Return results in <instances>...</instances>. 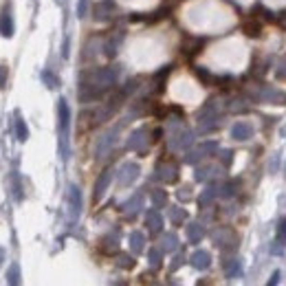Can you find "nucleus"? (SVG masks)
Returning <instances> with one entry per match:
<instances>
[{"label": "nucleus", "mask_w": 286, "mask_h": 286, "mask_svg": "<svg viewBox=\"0 0 286 286\" xmlns=\"http://www.w3.org/2000/svg\"><path fill=\"white\" fill-rule=\"evenodd\" d=\"M57 119H60V145H62V154L66 159V141H68V121H71V112H68V104L60 99L57 104Z\"/></svg>", "instance_id": "f257e3e1"}, {"label": "nucleus", "mask_w": 286, "mask_h": 286, "mask_svg": "<svg viewBox=\"0 0 286 286\" xmlns=\"http://www.w3.org/2000/svg\"><path fill=\"white\" fill-rule=\"evenodd\" d=\"M231 137H234L236 141H249V139L253 137V126L247 124V121H240V124H236L234 128H231Z\"/></svg>", "instance_id": "f03ea898"}, {"label": "nucleus", "mask_w": 286, "mask_h": 286, "mask_svg": "<svg viewBox=\"0 0 286 286\" xmlns=\"http://www.w3.org/2000/svg\"><path fill=\"white\" fill-rule=\"evenodd\" d=\"M68 198H71V216L77 218L81 211V194L75 185H71V190H68Z\"/></svg>", "instance_id": "7ed1b4c3"}, {"label": "nucleus", "mask_w": 286, "mask_h": 286, "mask_svg": "<svg viewBox=\"0 0 286 286\" xmlns=\"http://www.w3.org/2000/svg\"><path fill=\"white\" fill-rule=\"evenodd\" d=\"M0 33L5 35V38H11V35H14V20H11L9 11H2V14H0Z\"/></svg>", "instance_id": "20e7f679"}, {"label": "nucleus", "mask_w": 286, "mask_h": 286, "mask_svg": "<svg viewBox=\"0 0 286 286\" xmlns=\"http://www.w3.org/2000/svg\"><path fill=\"white\" fill-rule=\"evenodd\" d=\"M209 262H211V257H209V253L207 251H196L194 255H191V267L200 269V271L209 267Z\"/></svg>", "instance_id": "39448f33"}, {"label": "nucleus", "mask_w": 286, "mask_h": 286, "mask_svg": "<svg viewBox=\"0 0 286 286\" xmlns=\"http://www.w3.org/2000/svg\"><path fill=\"white\" fill-rule=\"evenodd\" d=\"M242 31L249 35V38H257V35L262 33V22H257V20H247L242 24Z\"/></svg>", "instance_id": "423d86ee"}, {"label": "nucleus", "mask_w": 286, "mask_h": 286, "mask_svg": "<svg viewBox=\"0 0 286 286\" xmlns=\"http://www.w3.org/2000/svg\"><path fill=\"white\" fill-rule=\"evenodd\" d=\"M137 174H139V167L137 165H124L121 167V185H128L130 181H134L137 178Z\"/></svg>", "instance_id": "0eeeda50"}, {"label": "nucleus", "mask_w": 286, "mask_h": 286, "mask_svg": "<svg viewBox=\"0 0 286 286\" xmlns=\"http://www.w3.org/2000/svg\"><path fill=\"white\" fill-rule=\"evenodd\" d=\"M286 244V218L280 220V227H277V249H273V253H280Z\"/></svg>", "instance_id": "6e6552de"}, {"label": "nucleus", "mask_w": 286, "mask_h": 286, "mask_svg": "<svg viewBox=\"0 0 286 286\" xmlns=\"http://www.w3.org/2000/svg\"><path fill=\"white\" fill-rule=\"evenodd\" d=\"M108 183H110V172L106 170L104 174H101V178L97 181V187H95V198H101V196H104V191H106V187H108Z\"/></svg>", "instance_id": "1a4fd4ad"}, {"label": "nucleus", "mask_w": 286, "mask_h": 286, "mask_svg": "<svg viewBox=\"0 0 286 286\" xmlns=\"http://www.w3.org/2000/svg\"><path fill=\"white\" fill-rule=\"evenodd\" d=\"M95 16H97V20H108L110 16H112V5H110V2H101V5H97Z\"/></svg>", "instance_id": "9d476101"}, {"label": "nucleus", "mask_w": 286, "mask_h": 286, "mask_svg": "<svg viewBox=\"0 0 286 286\" xmlns=\"http://www.w3.org/2000/svg\"><path fill=\"white\" fill-rule=\"evenodd\" d=\"M145 222H148V227H150V231H154V234H157V231H161V216L157 214V211H150L148 214V220H145Z\"/></svg>", "instance_id": "9b49d317"}, {"label": "nucleus", "mask_w": 286, "mask_h": 286, "mask_svg": "<svg viewBox=\"0 0 286 286\" xmlns=\"http://www.w3.org/2000/svg\"><path fill=\"white\" fill-rule=\"evenodd\" d=\"M7 282H9V286H20V269L18 264H11L9 271H7Z\"/></svg>", "instance_id": "f8f14e48"}, {"label": "nucleus", "mask_w": 286, "mask_h": 286, "mask_svg": "<svg viewBox=\"0 0 286 286\" xmlns=\"http://www.w3.org/2000/svg\"><path fill=\"white\" fill-rule=\"evenodd\" d=\"M143 134H145V130H137V132L132 134V137H130V148L132 150H141L143 148V141H145V139H143Z\"/></svg>", "instance_id": "ddd939ff"}, {"label": "nucleus", "mask_w": 286, "mask_h": 286, "mask_svg": "<svg viewBox=\"0 0 286 286\" xmlns=\"http://www.w3.org/2000/svg\"><path fill=\"white\" fill-rule=\"evenodd\" d=\"M187 238H190V242H198V240L203 238V229H200L198 224H190V227H187Z\"/></svg>", "instance_id": "4468645a"}, {"label": "nucleus", "mask_w": 286, "mask_h": 286, "mask_svg": "<svg viewBox=\"0 0 286 286\" xmlns=\"http://www.w3.org/2000/svg\"><path fill=\"white\" fill-rule=\"evenodd\" d=\"M130 247H132L134 253H139L143 249V236L141 234H132L130 236Z\"/></svg>", "instance_id": "2eb2a0df"}, {"label": "nucleus", "mask_w": 286, "mask_h": 286, "mask_svg": "<svg viewBox=\"0 0 286 286\" xmlns=\"http://www.w3.org/2000/svg\"><path fill=\"white\" fill-rule=\"evenodd\" d=\"M16 130H18V139L20 141H27V137H29V132H27V126H24V121L20 119H16Z\"/></svg>", "instance_id": "dca6fc26"}, {"label": "nucleus", "mask_w": 286, "mask_h": 286, "mask_svg": "<svg viewBox=\"0 0 286 286\" xmlns=\"http://www.w3.org/2000/svg\"><path fill=\"white\" fill-rule=\"evenodd\" d=\"M150 262H152L154 267H159V264H161V253H159L157 249H152V251H150Z\"/></svg>", "instance_id": "f3484780"}, {"label": "nucleus", "mask_w": 286, "mask_h": 286, "mask_svg": "<svg viewBox=\"0 0 286 286\" xmlns=\"http://www.w3.org/2000/svg\"><path fill=\"white\" fill-rule=\"evenodd\" d=\"M152 198H154V203H157V205H163V203H165V194H163L161 190H157L152 194Z\"/></svg>", "instance_id": "a211bd4d"}, {"label": "nucleus", "mask_w": 286, "mask_h": 286, "mask_svg": "<svg viewBox=\"0 0 286 286\" xmlns=\"http://www.w3.org/2000/svg\"><path fill=\"white\" fill-rule=\"evenodd\" d=\"M42 77H44V81H47V84H48V86H51V88H55V86H57L55 77H53V75H51V73H44V75H42Z\"/></svg>", "instance_id": "6ab92c4d"}, {"label": "nucleus", "mask_w": 286, "mask_h": 286, "mask_svg": "<svg viewBox=\"0 0 286 286\" xmlns=\"http://www.w3.org/2000/svg\"><path fill=\"white\" fill-rule=\"evenodd\" d=\"M119 264H121V267H126V269H128V267H132V257H128V255H121L119 257Z\"/></svg>", "instance_id": "aec40b11"}, {"label": "nucleus", "mask_w": 286, "mask_h": 286, "mask_svg": "<svg viewBox=\"0 0 286 286\" xmlns=\"http://www.w3.org/2000/svg\"><path fill=\"white\" fill-rule=\"evenodd\" d=\"M7 84V68L5 66H0V88Z\"/></svg>", "instance_id": "412c9836"}, {"label": "nucleus", "mask_w": 286, "mask_h": 286, "mask_svg": "<svg viewBox=\"0 0 286 286\" xmlns=\"http://www.w3.org/2000/svg\"><path fill=\"white\" fill-rule=\"evenodd\" d=\"M176 247V240H174V236H167L165 238V249H174Z\"/></svg>", "instance_id": "4be33fe9"}, {"label": "nucleus", "mask_w": 286, "mask_h": 286, "mask_svg": "<svg viewBox=\"0 0 286 286\" xmlns=\"http://www.w3.org/2000/svg\"><path fill=\"white\" fill-rule=\"evenodd\" d=\"M277 282H280V273H273V275H271V280H269V284L267 286H277Z\"/></svg>", "instance_id": "5701e85b"}, {"label": "nucleus", "mask_w": 286, "mask_h": 286, "mask_svg": "<svg viewBox=\"0 0 286 286\" xmlns=\"http://www.w3.org/2000/svg\"><path fill=\"white\" fill-rule=\"evenodd\" d=\"M240 271H242V269H240V264H238V262H236V264H234V267L229 269V275H238V273H240Z\"/></svg>", "instance_id": "b1692460"}, {"label": "nucleus", "mask_w": 286, "mask_h": 286, "mask_svg": "<svg viewBox=\"0 0 286 286\" xmlns=\"http://www.w3.org/2000/svg\"><path fill=\"white\" fill-rule=\"evenodd\" d=\"M86 14V0H79V16Z\"/></svg>", "instance_id": "393cba45"}, {"label": "nucleus", "mask_w": 286, "mask_h": 286, "mask_svg": "<svg viewBox=\"0 0 286 286\" xmlns=\"http://www.w3.org/2000/svg\"><path fill=\"white\" fill-rule=\"evenodd\" d=\"M2 255H5V249H0V264H2Z\"/></svg>", "instance_id": "a878e982"}]
</instances>
